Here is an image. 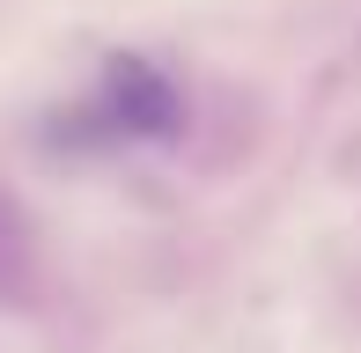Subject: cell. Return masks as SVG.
Here are the masks:
<instances>
[{
    "label": "cell",
    "mask_w": 361,
    "mask_h": 353,
    "mask_svg": "<svg viewBox=\"0 0 361 353\" xmlns=\"http://www.w3.org/2000/svg\"><path fill=\"white\" fill-rule=\"evenodd\" d=\"M177 118H185V103H177L170 74L147 67V59H111L96 74L89 103L74 110L81 140H111V148H126V140H170Z\"/></svg>",
    "instance_id": "6da1fadb"
},
{
    "label": "cell",
    "mask_w": 361,
    "mask_h": 353,
    "mask_svg": "<svg viewBox=\"0 0 361 353\" xmlns=\"http://www.w3.org/2000/svg\"><path fill=\"white\" fill-rule=\"evenodd\" d=\"M0 287H15V250H8V236H0Z\"/></svg>",
    "instance_id": "7a4b0ae2"
}]
</instances>
